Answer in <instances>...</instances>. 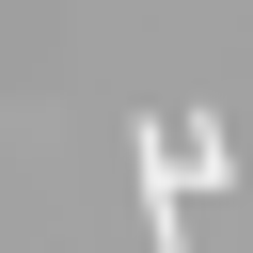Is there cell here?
I'll list each match as a JSON object with an SVG mask.
<instances>
[{"label":"cell","mask_w":253,"mask_h":253,"mask_svg":"<svg viewBox=\"0 0 253 253\" xmlns=\"http://www.w3.org/2000/svg\"><path fill=\"white\" fill-rule=\"evenodd\" d=\"M126 158H142V221H158V253H174V237H190V206L237 174V142H221L206 111H142V126H126Z\"/></svg>","instance_id":"1"}]
</instances>
